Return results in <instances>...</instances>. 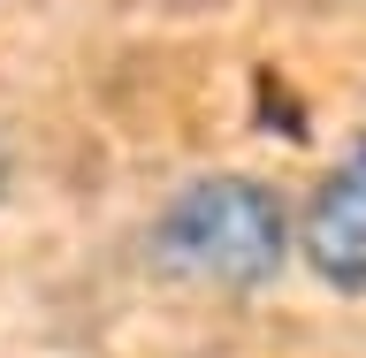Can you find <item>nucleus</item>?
Returning a JSON list of instances; mask_svg holds the SVG:
<instances>
[{
    "label": "nucleus",
    "instance_id": "f257e3e1",
    "mask_svg": "<svg viewBox=\"0 0 366 358\" xmlns=\"http://www.w3.org/2000/svg\"><path fill=\"white\" fill-rule=\"evenodd\" d=\"M145 259L160 282L252 297L297 259V214L267 176L214 168L160 199V214L145 222Z\"/></svg>",
    "mask_w": 366,
    "mask_h": 358
},
{
    "label": "nucleus",
    "instance_id": "f03ea898",
    "mask_svg": "<svg viewBox=\"0 0 366 358\" xmlns=\"http://www.w3.org/2000/svg\"><path fill=\"white\" fill-rule=\"evenodd\" d=\"M297 259L328 297H366V130L343 137V153L297 206Z\"/></svg>",
    "mask_w": 366,
    "mask_h": 358
}]
</instances>
